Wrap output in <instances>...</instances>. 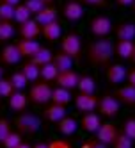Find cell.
<instances>
[{"label": "cell", "instance_id": "cell-11", "mask_svg": "<svg viewBox=\"0 0 135 148\" xmlns=\"http://www.w3.org/2000/svg\"><path fill=\"white\" fill-rule=\"evenodd\" d=\"M114 97L117 98L119 103H124L128 107H135V86H132V84L119 86L114 93Z\"/></svg>", "mask_w": 135, "mask_h": 148}, {"label": "cell", "instance_id": "cell-38", "mask_svg": "<svg viewBox=\"0 0 135 148\" xmlns=\"http://www.w3.org/2000/svg\"><path fill=\"white\" fill-rule=\"evenodd\" d=\"M112 146L114 148H133V141L130 139V137H126L123 132H119V136L116 137V141H114Z\"/></svg>", "mask_w": 135, "mask_h": 148}, {"label": "cell", "instance_id": "cell-9", "mask_svg": "<svg viewBox=\"0 0 135 148\" xmlns=\"http://www.w3.org/2000/svg\"><path fill=\"white\" fill-rule=\"evenodd\" d=\"M60 13L68 22H78V20L84 16V7H82V4L78 0H68Z\"/></svg>", "mask_w": 135, "mask_h": 148}, {"label": "cell", "instance_id": "cell-24", "mask_svg": "<svg viewBox=\"0 0 135 148\" xmlns=\"http://www.w3.org/2000/svg\"><path fill=\"white\" fill-rule=\"evenodd\" d=\"M71 102V91L69 89H64L57 86L55 89H52V103H59V105H66Z\"/></svg>", "mask_w": 135, "mask_h": 148}, {"label": "cell", "instance_id": "cell-31", "mask_svg": "<svg viewBox=\"0 0 135 148\" xmlns=\"http://www.w3.org/2000/svg\"><path fill=\"white\" fill-rule=\"evenodd\" d=\"M32 18V13L28 11V9L25 7V4H18L16 7H14V22L16 23H25V22H28V20Z\"/></svg>", "mask_w": 135, "mask_h": 148}, {"label": "cell", "instance_id": "cell-48", "mask_svg": "<svg viewBox=\"0 0 135 148\" xmlns=\"http://www.w3.org/2000/svg\"><path fill=\"white\" fill-rule=\"evenodd\" d=\"M41 2H43L45 5H54V2H55V0H41Z\"/></svg>", "mask_w": 135, "mask_h": 148}, {"label": "cell", "instance_id": "cell-42", "mask_svg": "<svg viewBox=\"0 0 135 148\" xmlns=\"http://www.w3.org/2000/svg\"><path fill=\"white\" fill-rule=\"evenodd\" d=\"M80 4H85L91 7H105L107 5V0H78Z\"/></svg>", "mask_w": 135, "mask_h": 148}, {"label": "cell", "instance_id": "cell-36", "mask_svg": "<svg viewBox=\"0 0 135 148\" xmlns=\"http://www.w3.org/2000/svg\"><path fill=\"white\" fill-rule=\"evenodd\" d=\"M13 91H14V88H13V84H11V80L9 79H0V97L2 98H9L13 95Z\"/></svg>", "mask_w": 135, "mask_h": 148}, {"label": "cell", "instance_id": "cell-43", "mask_svg": "<svg viewBox=\"0 0 135 148\" xmlns=\"http://www.w3.org/2000/svg\"><path fill=\"white\" fill-rule=\"evenodd\" d=\"M126 79H128V84H132V86H135V68L128 71V75H126Z\"/></svg>", "mask_w": 135, "mask_h": 148}, {"label": "cell", "instance_id": "cell-35", "mask_svg": "<svg viewBox=\"0 0 135 148\" xmlns=\"http://www.w3.org/2000/svg\"><path fill=\"white\" fill-rule=\"evenodd\" d=\"M123 134L135 141V118H126L123 121Z\"/></svg>", "mask_w": 135, "mask_h": 148}, {"label": "cell", "instance_id": "cell-12", "mask_svg": "<svg viewBox=\"0 0 135 148\" xmlns=\"http://www.w3.org/2000/svg\"><path fill=\"white\" fill-rule=\"evenodd\" d=\"M22 59V54H20V48L16 43H11V45H5L0 52V61L4 62V64H9V66H14L20 62Z\"/></svg>", "mask_w": 135, "mask_h": 148}, {"label": "cell", "instance_id": "cell-22", "mask_svg": "<svg viewBox=\"0 0 135 148\" xmlns=\"http://www.w3.org/2000/svg\"><path fill=\"white\" fill-rule=\"evenodd\" d=\"M66 116V107L64 105H59V103H52L45 109V118L50 123H57Z\"/></svg>", "mask_w": 135, "mask_h": 148}, {"label": "cell", "instance_id": "cell-39", "mask_svg": "<svg viewBox=\"0 0 135 148\" xmlns=\"http://www.w3.org/2000/svg\"><path fill=\"white\" fill-rule=\"evenodd\" d=\"M23 4H25V7H27V9H28V11L32 13V14H37V13L41 11V9L45 7V4L41 2V0H25Z\"/></svg>", "mask_w": 135, "mask_h": 148}, {"label": "cell", "instance_id": "cell-6", "mask_svg": "<svg viewBox=\"0 0 135 148\" xmlns=\"http://www.w3.org/2000/svg\"><path fill=\"white\" fill-rule=\"evenodd\" d=\"M119 107L121 103L117 102V98L114 97V95H105V97H101L98 100V111H100V116L103 118H116L119 114Z\"/></svg>", "mask_w": 135, "mask_h": 148}, {"label": "cell", "instance_id": "cell-47", "mask_svg": "<svg viewBox=\"0 0 135 148\" xmlns=\"http://www.w3.org/2000/svg\"><path fill=\"white\" fill-rule=\"evenodd\" d=\"M32 148H48V143H37V145L32 146Z\"/></svg>", "mask_w": 135, "mask_h": 148}, {"label": "cell", "instance_id": "cell-51", "mask_svg": "<svg viewBox=\"0 0 135 148\" xmlns=\"http://www.w3.org/2000/svg\"><path fill=\"white\" fill-rule=\"evenodd\" d=\"M132 5H133V11H135V0H133V4H132Z\"/></svg>", "mask_w": 135, "mask_h": 148}, {"label": "cell", "instance_id": "cell-1", "mask_svg": "<svg viewBox=\"0 0 135 148\" xmlns=\"http://www.w3.org/2000/svg\"><path fill=\"white\" fill-rule=\"evenodd\" d=\"M87 61L94 66H109L110 61L114 57V43L110 39H105V38H100L96 41L89 43L87 47Z\"/></svg>", "mask_w": 135, "mask_h": 148}, {"label": "cell", "instance_id": "cell-7", "mask_svg": "<svg viewBox=\"0 0 135 148\" xmlns=\"http://www.w3.org/2000/svg\"><path fill=\"white\" fill-rule=\"evenodd\" d=\"M96 134V139L103 145H107V146H112L114 141H116V137L119 136V129L114 123L110 121H105V123H101L100 125V129L94 132Z\"/></svg>", "mask_w": 135, "mask_h": 148}, {"label": "cell", "instance_id": "cell-8", "mask_svg": "<svg viewBox=\"0 0 135 148\" xmlns=\"http://www.w3.org/2000/svg\"><path fill=\"white\" fill-rule=\"evenodd\" d=\"M126 75H128V71L121 62H110L105 70V77L112 86H121V82L126 80Z\"/></svg>", "mask_w": 135, "mask_h": 148}, {"label": "cell", "instance_id": "cell-28", "mask_svg": "<svg viewBox=\"0 0 135 148\" xmlns=\"http://www.w3.org/2000/svg\"><path fill=\"white\" fill-rule=\"evenodd\" d=\"M52 59H54V52H52L50 48H46V47H41L37 50V54L34 57H30V61L36 62L37 66H43V64H46V62H52Z\"/></svg>", "mask_w": 135, "mask_h": 148}, {"label": "cell", "instance_id": "cell-44", "mask_svg": "<svg viewBox=\"0 0 135 148\" xmlns=\"http://www.w3.org/2000/svg\"><path fill=\"white\" fill-rule=\"evenodd\" d=\"M116 4L121 5V7H128V5L133 4V0H116Z\"/></svg>", "mask_w": 135, "mask_h": 148}, {"label": "cell", "instance_id": "cell-15", "mask_svg": "<svg viewBox=\"0 0 135 148\" xmlns=\"http://www.w3.org/2000/svg\"><path fill=\"white\" fill-rule=\"evenodd\" d=\"M9 100V109H11L13 112H23L27 109V103H28V97L23 93V91H13V95L7 98Z\"/></svg>", "mask_w": 135, "mask_h": 148}, {"label": "cell", "instance_id": "cell-2", "mask_svg": "<svg viewBox=\"0 0 135 148\" xmlns=\"http://www.w3.org/2000/svg\"><path fill=\"white\" fill-rule=\"evenodd\" d=\"M14 125L22 136H34L41 129V118L32 112H20V116L14 120Z\"/></svg>", "mask_w": 135, "mask_h": 148}, {"label": "cell", "instance_id": "cell-19", "mask_svg": "<svg viewBox=\"0 0 135 148\" xmlns=\"http://www.w3.org/2000/svg\"><path fill=\"white\" fill-rule=\"evenodd\" d=\"M39 34H41V25L32 18L20 25V36H22V39H36Z\"/></svg>", "mask_w": 135, "mask_h": 148}, {"label": "cell", "instance_id": "cell-4", "mask_svg": "<svg viewBox=\"0 0 135 148\" xmlns=\"http://www.w3.org/2000/svg\"><path fill=\"white\" fill-rule=\"evenodd\" d=\"M60 50L68 54L69 57H73V61L80 59L82 54V38L77 32H68L64 38L60 39Z\"/></svg>", "mask_w": 135, "mask_h": 148}, {"label": "cell", "instance_id": "cell-49", "mask_svg": "<svg viewBox=\"0 0 135 148\" xmlns=\"http://www.w3.org/2000/svg\"><path fill=\"white\" fill-rule=\"evenodd\" d=\"M130 61H132V62H135V48H133V54H132V57H130Z\"/></svg>", "mask_w": 135, "mask_h": 148}, {"label": "cell", "instance_id": "cell-25", "mask_svg": "<svg viewBox=\"0 0 135 148\" xmlns=\"http://www.w3.org/2000/svg\"><path fill=\"white\" fill-rule=\"evenodd\" d=\"M116 36L117 39H135V23L132 22H123L116 27Z\"/></svg>", "mask_w": 135, "mask_h": 148}, {"label": "cell", "instance_id": "cell-29", "mask_svg": "<svg viewBox=\"0 0 135 148\" xmlns=\"http://www.w3.org/2000/svg\"><path fill=\"white\" fill-rule=\"evenodd\" d=\"M57 68L54 62H46V64L41 66V73H39V79L45 80V82H54L57 79Z\"/></svg>", "mask_w": 135, "mask_h": 148}, {"label": "cell", "instance_id": "cell-20", "mask_svg": "<svg viewBox=\"0 0 135 148\" xmlns=\"http://www.w3.org/2000/svg\"><path fill=\"white\" fill-rule=\"evenodd\" d=\"M41 34H43L45 39L50 41V43H54V41L60 39L62 29H60L59 20H55V22H50V23H46V25H41Z\"/></svg>", "mask_w": 135, "mask_h": 148}, {"label": "cell", "instance_id": "cell-3", "mask_svg": "<svg viewBox=\"0 0 135 148\" xmlns=\"http://www.w3.org/2000/svg\"><path fill=\"white\" fill-rule=\"evenodd\" d=\"M28 102L34 105H46L48 102H52V86L50 82H34L32 88L28 91Z\"/></svg>", "mask_w": 135, "mask_h": 148}, {"label": "cell", "instance_id": "cell-18", "mask_svg": "<svg viewBox=\"0 0 135 148\" xmlns=\"http://www.w3.org/2000/svg\"><path fill=\"white\" fill-rule=\"evenodd\" d=\"M16 45L20 48L22 57H27V59L34 57L37 54V50L41 48V43H39V41H36V39H20Z\"/></svg>", "mask_w": 135, "mask_h": 148}, {"label": "cell", "instance_id": "cell-5", "mask_svg": "<svg viewBox=\"0 0 135 148\" xmlns=\"http://www.w3.org/2000/svg\"><path fill=\"white\" fill-rule=\"evenodd\" d=\"M89 30H91V34L94 36V38H107L110 32H112V22H110V18L109 16H103V14H98L94 16L89 22Z\"/></svg>", "mask_w": 135, "mask_h": 148}, {"label": "cell", "instance_id": "cell-52", "mask_svg": "<svg viewBox=\"0 0 135 148\" xmlns=\"http://www.w3.org/2000/svg\"><path fill=\"white\" fill-rule=\"evenodd\" d=\"M0 100H2V97H0Z\"/></svg>", "mask_w": 135, "mask_h": 148}, {"label": "cell", "instance_id": "cell-33", "mask_svg": "<svg viewBox=\"0 0 135 148\" xmlns=\"http://www.w3.org/2000/svg\"><path fill=\"white\" fill-rule=\"evenodd\" d=\"M22 141H23V136L16 130V132H11V134L5 137V141L2 143V146H4V148H16Z\"/></svg>", "mask_w": 135, "mask_h": 148}, {"label": "cell", "instance_id": "cell-27", "mask_svg": "<svg viewBox=\"0 0 135 148\" xmlns=\"http://www.w3.org/2000/svg\"><path fill=\"white\" fill-rule=\"evenodd\" d=\"M22 73L28 79V82H34V80L39 79L41 66H37L36 62H32L30 59H27V62H23V66H22Z\"/></svg>", "mask_w": 135, "mask_h": 148}, {"label": "cell", "instance_id": "cell-40", "mask_svg": "<svg viewBox=\"0 0 135 148\" xmlns=\"http://www.w3.org/2000/svg\"><path fill=\"white\" fill-rule=\"evenodd\" d=\"M80 148H107V145L100 143L96 137H94V139H89V141H85V143H82Z\"/></svg>", "mask_w": 135, "mask_h": 148}, {"label": "cell", "instance_id": "cell-45", "mask_svg": "<svg viewBox=\"0 0 135 148\" xmlns=\"http://www.w3.org/2000/svg\"><path fill=\"white\" fill-rule=\"evenodd\" d=\"M2 2H5V4H11V5H18V4H22V0H2Z\"/></svg>", "mask_w": 135, "mask_h": 148}, {"label": "cell", "instance_id": "cell-13", "mask_svg": "<svg viewBox=\"0 0 135 148\" xmlns=\"http://www.w3.org/2000/svg\"><path fill=\"white\" fill-rule=\"evenodd\" d=\"M78 79H80V75L77 71H73V70H68V71H60V73H57V79H55V82H57V86H60V88H64V89H77V84H78Z\"/></svg>", "mask_w": 135, "mask_h": 148}, {"label": "cell", "instance_id": "cell-21", "mask_svg": "<svg viewBox=\"0 0 135 148\" xmlns=\"http://www.w3.org/2000/svg\"><path fill=\"white\" fill-rule=\"evenodd\" d=\"M133 48H135V43L132 39H119L116 43V47H114V52H116V56L119 59L128 61L133 54Z\"/></svg>", "mask_w": 135, "mask_h": 148}, {"label": "cell", "instance_id": "cell-32", "mask_svg": "<svg viewBox=\"0 0 135 148\" xmlns=\"http://www.w3.org/2000/svg\"><path fill=\"white\" fill-rule=\"evenodd\" d=\"M14 36V25L11 22L0 20V41H9Z\"/></svg>", "mask_w": 135, "mask_h": 148}, {"label": "cell", "instance_id": "cell-17", "mask_svg": "<svg viewBox=\"0 0 135 148\" xmlns=\"http://www.w3.org/2000/svg\"><path fill=\"white\" fill-rule=\"evenodd\" d=\"M59 18V9L55 5H45L37 14H34V20L39 25H46L50 22H55Z\"/></svg>", "mask_w": 135, "mask_h": 148}, {"label": "cell", "instance_id": "cell-50", "mask_svg": "<svg viewBox=\"0 0 135 148\" xmlns=\"http://www.w3.org/2000/svg\"><path fill=\"white\" fill-rule=\"evenodd\" d=\"M4 77V68H2V64H0V79Z\"/></svg>", "mask_w": 135, "mask_h": 148}, {"label": "cell", "instance_id": "cell-10", "mask_svg": "<svg viewBox=\"0 0 135 148\" xmlns=\"http://www.w3.org/2000/svg\"><path fill=\"white\" fill-rule=\"evenodd\" d=\"M75 107L80 112H91L98 107V98L94 95H87V93H78L75 97Z\"/></svg>", "mask_w": 135, "mask_h": 148}, {"label": "cell", "instance_id": "cell-23", "mask_svg": "<svg viewBox=\"0 0 135 148\" xmlns=\"http://www.w3.org/2000/svg\"><path fill=\"white\" fill-rule=\"evenodd\" d=\"M52 62L55 64L57 71H68L73 68V57H69L68 54H64V52H57V54H54V59H52Z\"/></svg>", "mask_w": 135, "mask_h": 148}, {"label": "cell", "instance_id": "cell-46", "mask_svg": "<svg viewBox=\"0 0 135 148\" xmlns=\"http://www.w3.org/2000/svg\"><path fill=\"white\" fill-rule=\"evenodd\" d=\"M16 148H32V146H30L28 143H25V141H22V143H20V145H18Z\"/></svg>", "mask_w": 135, "mask_h": 148}, {"label": "cell", "instance_id": "cell-30", "mask_svg": "<svg viewBox=\"0 0 135 148\" xmlns=\"http://www.w3.org/2000/svg\"><path fill=\"white\" fill-rule=\"evenodd\" d=\"M9 80H11V84H13V88L16 89V91H23L27 86H28V79L22 73V70L20 71H14V73H11V77H9Z\"/></svg>", "mask_w": 135, "mask_h": 148}, {"label": "cell", "instance_id": "cell-14", "mask_svg": "<svg viewBox=\"0 0 135 148\" xmlns=\"http://www.w3.org/2000/svg\"><path fill=\"white\" fill-rule=\"evenodd\" d=\"M78 123H80V127H82L85 132L94 134V132L100 129L101 120H100V114H96L94 111H91V112H84V114H82V118H80Z\"/></svg>", "mask_w": 135, "mask_h": 148}, {"label": "cell", "instance_id": "cell-41", "mask_svg": "<svg viewBox=\"0 0 135 148\" xmlns=\"http://www.w3.org/2000/svg\"><path fill=\"white\" fill-rule=\"evenodd\" d=\"M48 148H73L66 139H54L48 143Z\"/></svg>", "mask_w": 135, "mask_h": 148}, {"label": "cell", "instance_id": "cell-26", "mask_svg": "<svg viewBox=\"0 0 135 148\" xmlns=\"http://www.w3.org/2000/svg\"><path fill=\"white\" fill-rule=\"evenodd\" d=\"M78 93H87V95H94L96 91V80L91 75H80L78 84H77Z\"/></svg>", "mask_w": 135, "mask_h": 148}, {"label": "cell", "instance_id": "cell-34", "mask_svg": "<svg viewBox=\"0 0 135 148\" xmlns=\"http://www.w3.org/2000/svg\"><path fill=\"white\" fill-rule=\"evenodd\" d=\"M0 20H5V22L14 20V5L0 2Z\"/></svg>", "mask_w": 135, "mask_h": 148}, {"label": "cell", "instance_id": "cell-16", "mask_svg": "<svg viewBox=\"0 0 135 148\" xmlns=\"http://www.w3.org/2000/svg\"><path fill=\"white\" fill-rule=\"evenodd\" d=\"M78 127H80V123L73 118V116H68V114L60 121H57V130L60 132V136H64V137L73 136L78 130Z\"/></svg>", "mask_w": 135, "mask_h": 148}, {"label": "cell", "instance_id": "cell-37", "mask_svg": "<svg viewBox=\"0 0 135 148\" xmlns=\"http://www.w3.org/2000/svg\"><path fill=\"white\" fill-rule=\"evenodd\" d=\"M13 132L11 129V121L5 120V118H0V145H2L5 141V137Z\"/></svg>", "mask_w": 135, "mask_h": 148}]
</instances>
